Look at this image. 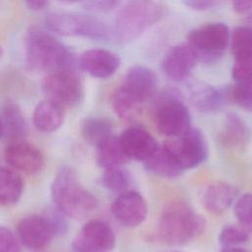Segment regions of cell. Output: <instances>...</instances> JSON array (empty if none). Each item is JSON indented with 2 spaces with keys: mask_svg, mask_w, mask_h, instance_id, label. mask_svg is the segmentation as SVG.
<instances>
[{
  "mask_svg": "<svg viewBox=\"0 0 252 252\" xmlns=\"http://www.w3.org/2000/svg\"><path fill=\"white\" fill-rule=\"evenodd\" d=\"M26 63L30 70L47 74L74 69L75 56L51 33L31 27L25 37Z\"/></svg>",
  "mask_w": 252,
  "mask_h": 252,
  "instance_id": "1",
  "label": "cell"
},
{
  "mask_svg": "<svg viewBox=\"0 0 252 252\" xmlns=\"http://www.w3.org/2000/svg\"><path fill=\"white\" fill-rule=\"evenodd\" d=\"M50 193L55 208L66 218L85 219L98 206L95 196L80 183L70 166H62L56 173Z\"/></svg>",
  "mask_w": 252,
  "mask_h": 252,
  "instance_id": "2",
  "label": "cell"
},
{
  "mask_svg": "<svg viewBox=\"0 0 252 252\" xmlns=\"http://www.w3.org/2000/svg\"><path fill=\"white\" fill-rule=\"evenodd\" d=\"M205 219L185 202H174L162 212L158 225L159 239L171 246L187 244L202 234Z\"/></svg>",
  "mask_w": 252,
  "mask_h": 252,
  "instance_id": "3",
  "label": "cell"
},
{
  "mask_svg": "<svg viewBox=\"0 0 252 252\" xmlns=\"http://www.w3.org/2000/svg\"><path fill=\"white\" fill-rule=\"evenodd\" d=\"M167 6L160 2L136 0L122 5L114 21L113 34L120 43H128L161 20Z\"/></svg>",
  "mask_w": 252,
  "mask_h": 252,
  "instance_id": "4",
  "label": "cell"
},
{
  "mask_svg": "<svg viewBox=\"0 0 252 252\" xmlns=\"http://www.w3.org/2000/svg\"><path fill=\"white\" fill-rule=\"evenodd\" d=\"M157 89L156 74L143 65L131 67L121 87L115 92L112 99L114 109L123 116H136L142 104L150 99Z\"/></svg>",
  "mask_w": 252,
  "mask_h": 252,
  "instance_id": "5",
  "label": "cell"
},
{
  "mask_svg": "<svg viewBox=\"0 0 252 252\" xmlns=\"http://www.w3.org/2000/svg\"><path fill=\"white\" fill-rule=\"evenodd\" d=\"M44 22L50 31L63 36L103 40L111 33L108 26L101 19L78 12H50L46 14Z\"/></svg>",
  "mask_w": 252,
  "mask_h": 252,
  "instance_id": "6",
  "label": "cell"
},
{
  "mask_svg": "<svg viewBox=\"0 0 252 252\" xmlns=\"http://www.w3.org/2000/svg\"><path fill=\"white\" fill-rule=\"evenodd\" d=\"M229 39V30L225 24L209 23L190 32L188 46L197 61L213 63L223 55Z\"/></svg>",
  "mask_w": 252,
  "mask_h": 252,
  "instance_id": "7",
  "label": "cell"
},
{
  "mask_svg": "<svg viewBox=\"0 0 252 252\" xmlns=\"http://www.w3.org/2000/svg\"><path fill=\"white\" fill-rule=\"evenodd\" d=\"M156 125L159 133L177 138L191 128V115L185 103L172 92L164 94L156 109Z\"/></svg>",
  "mask_w": 252,
  "mask_h": 252,
  "instance_id": "8",
  "label": "cell"
},
{
  "mask_svg": "<svg viewBox=\"0 0 252 252\" xmlns=\"http://www.w3.org/2000/svg\"><path fill=\"white\" fill-rule=\"evenodd\" d=\"M41 88L46 99L62 107L78 105L84 94L82 81L74 69H65L45 75Z\"/></svg>",
  "mask_w": 252,
  "mask_h": 252,
  "instance_id": "9",
  "label": "cell"
},
{
  "mask_svg": "<svg viewBox=\"0 0 252 252\" xmlns=\"http://www.w3.org/2000/svg\"><path fill=\"white\" fill-rule=\"evenodd\" d=\"M163 146L170 152L183 170L200 165L208 157L205 137L196 128H190L185 134L165 141Z\"/></svg>",
  "mask_w": 252,
  "mask_h": 252,
  "instance_id": "10",
  "label": "cell"
},
{
  "mask_svg": "<svg viewBox=\"0 0 252 252\" xmlns=\"http://www.w3.org/2000/svg\"><path fill=\"white\" fill-rule=\"evenodd\" d=\"M114 245L115 235L112 228L98 220L85 223L72 241L75 252H110Z\"/></svg>",
  "mask_w": 252,
  "mask_h": 252,
  "instance_id": "11",
  "label": "cell"
},
{
  "mask_svg": "<svg viewBox=\"0 0 252 252\" xmlns=\"http://www.w3.org/2000/svg\"><path fill=\"white\" fill-rule=\"evenodd\" d=\"M19 241L29 249L40 250L57 236L49 219L44 215H31L18 223Z\"/></svg>",
  "mask_w": 252,
  "mask_h": 252,
  "instance_id": "12",
  "label": "cell"
},
{
  "mask_svg": "<svg viewBox=\"0 0 252 252\" xmlns=\"http://www.w3.org/2000/svg\"><path fill=\"white\" fill-rule=\"evenodd\" d=\"M110 211L120 224L126 227H135L147 218L148 207L143 196L130 189L118 194L110 206Z\"/></svg>",
  "mask_w": 252,
  "mask_h": 252,
  "instance_id": "13",
  "label": "cell"
},
{
  "mask_svg": "<svg viewBox=\"0 0 252 252\" xmlns=\"http://www.w3.org/2000/svg\"><path fill=\"white\" fill-rule=\"evenodd\" d=\"M4 157L13 169L29 174L39 172L44 165L40 150L25 140L11 141L5 148Z\"/></svg>",
  "mask_w": 252,
  "mask_h": 252,
  "instance_id": "14",
  "label": "cell"
},
{
  "mask_svg": "<svg viewBox=\"0 0 252 252\" xmlns=\"http://www.w3.org/2000/svg\"><path fill=\"white\" fill-rule=\"evenodd\" d=\"M121 147L129 159L145 161L159 146L152 134L141 126H132L119 136Z\"/></svg>",
  "mask_w": 252,
  "mask_h": 252,
  "instance_id": "15",
  "label": "cell"
},
{
  "mask_svg": "<svg viewBox=\"0 0 252 252\" xmlns=\"http://www.w3.org/2000/svg\"><path fill=\"white\" fill-rule=\"evenodd\" d=\"M79 66L81 70L94 78L106 79L117 71L120 66V58L107 49H89L81 55Z\"/></svg>",
  "mask_w": 252,
  "mask_h": 252,
  "instance_id": "16",
  "label": "cell"
},
{
  "mask_svg": "<svg viewBox=\"0 0 252 252\" xmlns=\"http://www.w3.org/2000/svg\"><path fill=\"white\" fill-rule=\"evenodd\" d=\"M197 59L188 44H179L169 48L161 61V69L172 81L185 80L195 67Z\"/></svg>",
  "mask_w": 252,
  "mask_h": 252,
  "instance_id": "17",
  "label": "cell"
},
{
  "mask_svg": "<svg viewBox=\"0 0 252 252\" xmlns=\"http://www.w3.org/2000/svg\"><path fill=\"white\" fill-rule=\"evenodd\" d=\"M189 96L194 106L205 112L220 109L229 99V89H216L204 84H193L189 90Z\"/></svg>",
  "mask_w": 252,
  "mask_h": 252,
  "instance_id": "18",
  "label": "cell"
},
{
  "mask_svg": "<svg viewBox=\"0 0 252 252\" xmlns=\"http://www.w3.org/2000/svg\"><path fill=\"white\" fill-rule=\"evenodd\" d=\"M237 193L238 190L227 182H214L204 192L203 205L209 213L221 215L232 205Z\"/></svg>",
  "mask_w": 252,
  "mask_h": 252,
  "instance_id": "19",
  "label": "cell"
},
{
  "mask_svg": "<svg viewBox=\"0 0 252 252\" xmlns=\"http://www.w3.org/2000/svg\"><path fill=\"white\" fill-rule=\"evenodd\" d=\"M64 115V107L49 99H44L35 106L32 114V122L40 132L51 133L62 126Z\"/></svg>",
  "mask_w": 252,
  "mask_h": 252,
  "instance_id": "20",
  "label": "cell"
},
{
  "mask_svg": "<svg viewBox=\"0 0 252 252\" xmlns=\"http://www.w3.org/2000/svg\"><path fill=\"white\" fill-rule=\"evenodd\" d=\"M145 169L152 174L165 177L175 178L183 173V168L170 154V152L162 145L144 161Z\"/></svg>",
  "mask_w": 252,
  "mask_h": 252,
  "instance_id": "21",
  "label": "cell"
},
{
  "mask_svg": "<svg viewBox=\"0 0 252 252\" xmlns=\"http://www.w3.org/2000/svg\"><path fill=\"white\" fill-rule=\"evenodd\" d=\"M95 148L96 163L104 169L121 167L130 160L125 155L117 136L111 135Z\"/></svg>",
  "mask_w": 252,
  "mask_h": 252,
  "instance_id": "22",
  "label": "cell"
},
{
  "mask_svg": "<svg viewBox=\"0 0 252 252\" xmlns=\"http://www.w3.org/2000/svg\"><path fill=\"white\" fill-rule=\"evenodd\" d=\"M24 190L22 176L13 168L0 166V205L16 204Z\"/></svg>",
  "mask_w": 252,
  "mask_h": 252,
  "instance_id": "23",
  "label": "cell"
},
{
  "mask_svg": "<svg viewBox=\"0 0 252 252\" xmlns=\"http://www.w3.org/2000/svg\"><path fill=\"white\" fill-rule=\"evenodd\" d=\"M4 134L12 141L22 140L27 133V123L20 106L13 102L7 101L2 108V117L0 118Z\"/></svg>",
  "mask_w": 252,
  "mask_h": 252,
  "instance_id": "24",
  "label": "cell"
},
{
  "mask_svg": "<svg viewBox=\"0 0 252 252\" xmlns=\"http://www.w3.org/2000/svg\"><path fill=\"white\" fill-rule=\"evenodd\" d=\"M81 134L84 140L97 147L112 134V123L105 117H89L81 125Z\"/></svg>",
  "mask_w": 252,
  "mask_h": 252,
  "instance_id": "25",
  "label": "cell"
},
{
  "mask_svg": "<svg viewBox=\"0 0 252 252\" xmlns=\"http://www.w3.org/2000/svg\"><path fill=\"white\" fill-rule=\"evenodd\" d=\"M220 140L228 147H241L248 140V129L243 120L234 113L225 117L220 133Z\"/></svg>",
  "mask_w": 252,
  "mask_h": 252,
  "instance_id": "26",
  "label": "cell"
},
{
  "mask_svg": "<svg viewBox=\"0 0 252 252\" xmlns=\"http://www.w3.org/2000/svg\"><path fill=\"white\" fill-rule=\"evenodd\" d=\"M101 185L114 193L121 194L130 190L132 178L130 173L121 167H112L104 169L100 176Z\"/></svg>",
  "mask_w": 252,
  "mask_h": 252,
  "instance_id": "27",
  "label": "cell"
},
{
  "mask_svg": "<svg viewBox=\"0 0 252 252\" xmlns=\"http://www.w3.org/2000/svg\"><path fill=\"white\" fill-rule=\"evenodd\" d=\"M230 48L234 60H240L252 56V28L241 26L232 32Z\"/></svg>",
  "mask_w": 252,
  "mask_h": 252,
  "instance_id": "28",
  "label": "cell"
},
{
  "mask_svg": "<svg viewBox=\"0 0 252 252\" xmlns=\"http://www.w3.org/2000/svg\"><path fill=\"white\" fill-rule=\"evenodd\" d=\"M234 215L244 230L252 231V193L240 196L234 205Z\"/></svg>",
  "mask_w": 252,
  "mask_h": 252,
  "instance_id": "29",
  "label": "cell"
},
{
  "mask_svg": "<svg viewBox=\"0 0 252 252\" xmlns=\"http://www.w3.org/2000/svg\"><path fill=\"white\" fill-rule=\"evenodd\" d=\"M248 240V233L240 226L225 225L221 228L219 241L224 247H236V245L243 244Z\"/></svg>",
  "mask_w": 252,
  "mask_h": 252,
  "instance_id": "30",
  "label": "cell"
},
{
  "mask_svg": "<svg viewBox=\"0 0 252 252\" xmlns=\"http://www.w3.org/2000/svg\"><path fill=\"white\" fill-rule=\"evenodd\" d=\"M231 75L236 83L252 79V56L235 60Z\"/></svg>",
  "mask_w": 252,
  "mask_h": 252,
  "instance_id": "31",
  "label": "cell"
},
{
  "mask_svg": "<svg viewBox=\"0 0 252 252\" xmlns=\"http://www.w3.org/2000/svg\"><path fill=\"white\" fill-rule=\"evenodd\" d=\"M0 252H20L19 239L5 226H0Z\"/></svg>",
  "mask_w": 252,
  "mask_h": 252,
  "instance_id": "32",
  "label": "cell"
},
{
  "mask_svg": "<svg viewBox=\"0 0 252 252\" xmlns=\"http://www.w3.org/2000/svg\"><path fill=\"white\" fill-rule=\"evenodd\" d=\"M120 4L121 2L116 0H93L82 2L84 9L93 13L110 12L117 8Z\"/></svg>",
  "mask_w": 252,
  "mask_h": 252,
  "instance_id": "33",
  "label": "cell"
},
{
  "mask_svg": "<svg viewBox=\"0 0 252 252\" xmlns=\"http://www.w3.org/2000/svg\"><path fill=\"white\" fill-rule=\"evenodd\" d=\"M183 4L195 11H207L218 6L220 2L214 0H188L184 1Z\"/></svg>",
  "mask_w": 252,
  "mask_h": 252,
  "instance_id": "34",
  "label": "cell"
},
{
  "mask_svg": "<svg viewBox=\"0 0 252 252\" xmlns=\"http://www.w3.org/2000/svg\"><path fill=\"white\" fill-rule=\"evenodd\" d=\"M232 9L239 15H250L252 14V1H234L232 3Z\"/></svg>",
  "mask_w": 252,
  "mask_h": 252,
  "instance_id": "35",
  "label": "cell"
},
{
  "mask_svg": "<svg viewBox=\"0 0 252 252\" xmlns=\"http://www.w3.org/2000/svg\"><path fill=\"white\" fill-rule=\"evenodd\" d=\"M25 4L30 10H32V11H40L48 6V2L43 0H29V1H26Z\"/></svg>",
  "mask_w": 252,
  "mask_h": 252,
  "instance_id": "36",
  "label": "cell"
},
{
  "mask_svg": "<svg viewBox=\"0 0 252 252\" xmlns=\"http://www.w3.org/2000/svg\"><path fill=\"white\" fill-rule=\"evenodd\" d=\"M221 252H250V251L236 246V247H224L222 248Z\"/></svg>",
  "mask_w": 252,
  "mask_h": 252,
  "instance_id": "37",
  "label": "cell"
},
{
  "mask_svg": "<svg viewBox=\"0 0 252 252\" xmlns=\"http://www.w3.org/2000/svg\"><path fill=\"white\" fill-rule=\"evenodd\" d=\"M4 135V131H3V126H2V122L0 119V137H2Z\"/></svg>",
  "mask_w": 252,
  "mask_h": 252,
  "instance_id": "38",
  "label": "cell"
},
{
  "mask_svg": "<svg viewBox=\"0 0 252 252\" xmlns=\"http://www.w3.org/2000/svg\"><path fill=\"white\" fill-rule=\"evenodd\" d=\"M248 21H249V24H250V25H248V26L252 28V14L249 15V20H248Z\"/></svg>",
  "mask_w": 252,
  "mask_h": 252,
  "instance_id": "39",
  "label": "cell"
},
{
  "mask_svg": "<svg viewBox=\"0 0 252 252\" xmlns=\"http://www.w3.org/2000/svg\"><path fill=\"white\" fill-rule=\"evenodd\" d=\"M2 55H3V48H2V46L0 45V58L2 57Z\"/></svg>",
  "mask_w": 252,
  "mask_h": 252,
  "instance_id": "40",
  "label": "cell"
}]
</instances>
